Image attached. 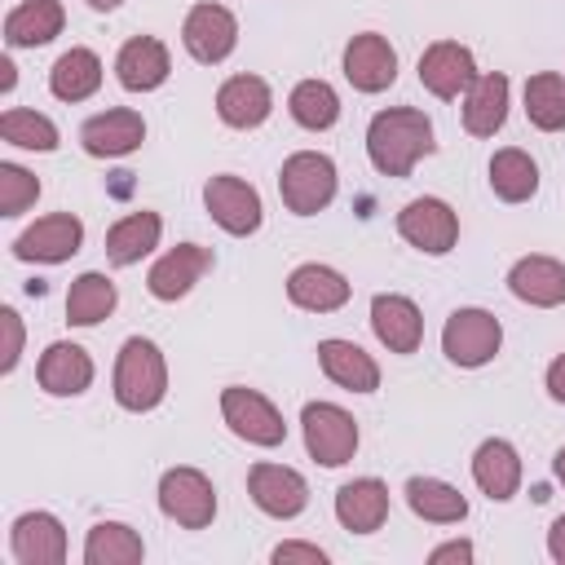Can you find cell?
Listing matches in <instances>:
<instances>
[{"instance_id":"obj_1","label":"cell","mask_w":565,"mask_h":565,"mask_svg":"<svg viewBox=\"0 0 565 565\" xmlns=\"http://www.w3.org/2000/svg\"><path fill=\"white\" fill-rule=\"evenodd\" d=\"M433 146V119L415 106H388L366 124V154L384 177H406Z\"/></svg>"},{"instance_id":"obj_2","label":"cell","mask_w":565,"mask_h":565,"mask_svg":"<svg viewBox=\"0 0 565 565\" xmlns=\"http://www.w3.org/2000/svg\"><path fill=\"white\" fill-rule=\"evenodd\" d=\"M168 397V362L154 340L128 335L115 358V402L124 411H154Z\"/></svg>"},{"instance_id":"obj_3","label":"cell","mask_w":565,"mask_h":565,"mask_svg":"<svg viewBox=\"0 0 565 565\" xmlns=\"http://www.w3.org/2000/svg\"><path fill=\"white\" fill-rule=\"evenodd\" d=\"M335 181H340L335 177V163L322 150H296L278 168V194H282L287 212H296V216L322 212L335 199Z\"/></svg>"},{"instance_id":"obj_4","label":"cell","mask_w":565,"mask_h":565,"mask_svg":"<svg viewBox=\"0 0 565 565\" xmlns=\"http://www.w3.org/2000/svg\"><path fill=\"white\" fill-rule=\"evenodd\" d=\"M503 344V327L490 309H455L441 327V353L463 366V371H477L486 366Z\"/></svg>"},{"instance_id":"obj_5","label":"cell","mask_w":565,"mask_h":565,"mask_svg":"<svg viewBox=\"0 0 565 565\" xmlns=\"http://www.w3.org/2000/svg\"><path fill=\"white\" fill-rule=\"evenodd\" d=\"M300 428H305V450L322 468H340L358 455V424L335 402H309L300 411Z\"/></svg>"},{"instance_id":"obj_6","label":"cell","mask_w":565,"mask_h":565,"mask_svg":"<svg viewBox=\"0 0 565 565\" xmlns=\"http://www.w3.org/2000/svg\"><path fill=\"white\" fill-rule=\"evenodd\" d=\"M159 508L181 530H203L216 516V486L199 468H168L159 477Z\"/></svg>"},{"instance_id":"obj_7","label":"cell","mask_w":565,"mask_h":565,"mask_svg":"<svg viewBox=\"0 0 565 565\" xmlns=\"http://www.w3.org/2000/svg\"><path fill=\"white\" fill-rule=\"evenodd\" d=\"M221 419L230 424L234 437H243L247 446H282L287 437V424L278 415V406L256 393V388H243V384H230L221 393Z\"/></svg>"},{"instance_id":"obj_8","label":"cell","mask_w":565,"mask_h":565,"mask_svg":"<svg viewBox=\"0 0 565 565\" xmlns=\"http://www.w3.org/2000/svg\"><path fill=\"white\" fill-rule=\"evenodd\" d=\"M397 234L415 247V252H428V256H446L455 243H459V216L446 199H411L402 212H397Z\"/></svg>"},{"instance_id":"obj_9","label":"cell","mask_w":565,"mask_h":565,"mask_svg":"<svg viewBox=\"0 0 565 565\" xmlns=\"http://www.w3.org/2000/svg\"><path fill=\"white\" fill-rule=\"evenodd\" d=\"M181 44H185V53H190L194 62L216 66V62H225V57L234 53V44H238V18H234L225 4L203 0V4H194V9L185 13V22H181Z\"/></svg>"},{"instance_id":"obj_10","label":"cell","mask_w":565,"mask_h":565,"mask_svg":"<svg viewBox=\"0 0 565 565\" xmlns=\"http://www.w3.org/2000/svg\"><path fill=\"white\" fill-rule=\"evenodd\" d=\"M203 207H207V216H212L225 234H234V238L256 234L260 221H265V207H260L256 185H247L243 177H230V172H221V177H212V181L203 185Z\"/></svg>"},{"instance_id":"obj_11","label":"cell","mask_w":565,"mask_h":565,"mask_svg":"<svg viewBox=\"0 0 565 565\" xmlns=\"http://www.w3.org/2000/svg\"><path fill=\"white\" fill-rule=\"evenodd\" d=\"M79 243H84L79 216L53 212V216H40L35 225H26L13 238V256L18 260H40V265H62V260H71L79 252Z\"/></svg>"},{"instance_id":"obj_12","label":"cell","mask_w":565,"mask_h":565,"mask_svg":"<svg viewBox=\"0 0 565 565\" xmlns=\"http://www.w3.org/2000/svg\"><path fill=\"white\" fill-rule=\"evenodd\" d=\"M247 494L252 503L265 512V516H278V521H291L305 512L309 503V486L296 468L287 463H252L247 472Z\"/></svg>"},{"instance_id":"obj_13","label":"cell","mask_w":565,"mask_h":565,"mask_svg":"<svg viewBox=\"0 0 565 565\" xmlns=\"http://www.w3.org/2000/svg\"><path fill=\"white\" fill-rule=\"evenodd\" d=\"M472 79H477V62H472V49H463L459 40H433L419 53V84L433 97L455 102L459 93H468Z\"/></svg>"},{"instance_id":"obj_14","label":"cell","mask_w":565,"mask_h":565,"mask_svg":"<svg viewBox=\"0 0 565 565\" xmlns=\"http://www.w3.org/2000/svg\"><path fill=\"white\" fill-rule=\"evenodd\" d=\"M207 269H212V247H203V243H177V247H168L150 265L146 287H150L154 300H181V296H190V287Z\"/></svg>"},{"instance_id":"obj_15","label":"cell","mask_w":565,"mask_h":565,"mask_svg":"<svg viewBox=\"0 0 565 565\" xmlns=\"http://www.w3.org/2000/svg\"><path fill=\"white\" fill-rule=\"evenodd\" d=\"M344 79L358 88V93H384L393 79H397V53L384 35L375 31H362L344 44Z\"/></svg>"},{"instance_id":"obj_16","label":"cell","mask_w":565,"mask_h":565,"mask_svg":"<svg viewBox=\"0 0 565 565\" xmlns=\"http://www.w3.org/2000/svg\"><path fill=\"white\" fill-rule=\"evenodd\" d=\"M371 331L388 353H415L419 340H424V313L411 296L380 291L371 300Z\"/></svg>"},{"instance_id":"obj_17","label":"cell","mask_w":565,"mask_h":565,"mask_svg":"<svg viewBox=\"0 0 565 565\" xmlns=\"http://www.w3.org/2000/svg\"><path fill=\"white\" fill-rule=\"evenodd\" d=\"M9 547L18 565H62L66 561V530L53 512H22L9 530Z\"/></svg>"},{"instance_id":"obj_18","label":"cell","mask_w":565,"mask_h":565,"mask_svg":"<svg viewBox=\"0 0 565 565\" xmlns=\"http://www.w3.org/2000/svg\"><path fill=\"white\" fill-rule=\"evenodd\" d=\"M79 141L97 159H119V154H132L146 141V119L128 106H115V110H102V115L84 119Z\"/></svg>"},{"instance_id":"obj_19","label":"cell","mask_w":565,"mask_h":565,"mask_svg":"<svg viewBox=\"0 0 565 565\" xmlns=\"http://www.w3.org/2000/svg\"><path fill=\"white\" fill-rule=\"evenodd\" d=\"M349 291H353L349 278L340 269H331V265H318V260L296 265L287 274V300L296 309H309V313H335V309H344L349 305Z\"/></svg>"},{"instance_id":"obj_20","label":"cell","mask_w":565,"mask_h":565,"mask_svg":"<svg viewBox=\"0 0 565 565\" xmlns=\"http://www.w3.org/2000/svg\"><path fill=\"white\" fill-rule=\"evenodd\" d=\"M172 71V57H168V44L154 40V35H132L119 57H115V79L128 88V93H154Z\"/></svg>"},{"instance_id":"obj_21","label":"cell","mask_w":565,"mask_h":565,"mask_svg":"<svg viewBox=\"0 0 565 565\" xmlns=\"http://www.w3.org/2000/svg\"><path fill=\"white\" fill-rule=\"evenodd\" d=\"M35 380L49 397H79L88 384H93V358L71 344V340H57L40 353V366H35Z\"/></svg>"},{"instance_id":"obj_22","label":"cell","mask_w":565,"mask_h":565,"mask_svg":"<svg viewBox=\"0 0 565 565\" xmlns=\"http://www.w3.org/2000/svg\"><path fill=\"white\" fill-rule=\"evenodd\" d=\"M388 516V486L380 477H353L335 490V521L353 534H375Z\"/></svg>"},{"instance_id":"obj_23","label":"cell","mask_w":565,"mask_h":565,"mask_svg":"<svg viewBox=\"0 0 565 565\" xmlns=\"http://www.w3.org/2000/svg\"><path fill=\"white\" fill-rule=\"evenodd\" d=\"M508 291L534 309L565 305V265L556 256H521L508 269Z\"/></svg>"},{"instance_id":"obj_24","label":"cell","mask_w":565,"mask_h":565,"mask_svg":"<svg viewBox=\"0 0 565 565\" xmlns=\"http://www.w3.org/2000/svg\"><path fill=\"white\" fill-rule=\"evenodd\" d=\"M274 110V93L260 75H230L216 88V115L230 128H260Z\"/></svg>"},{"instance_id":"obj_25","label":"cell","mask_w":565,"mask_h":565,"mask_svg":"<svg viewBox=\"0 0 565 565\" xmlns=\"http://www.w3.org/2000/svg\"><path fill=\"white\" fill-rule=\"evenodd\" d=\"M318 366L331 384H340L349 393H375L380 388V362L353 340H322L318 344Z\"/></svg>"},{"instance_id":"obj_26","label":"cell","mask_w":565,"mask_h":565,"mask_svg":"<svg viewBox=\"0 0 565 565\" xmlns=\"http://www.w3.org/2000/svg\"><path fill=\"white\" fill-rule=\"evenodd\" d=\"M472 481L494 503L512 499L516 486H521V455H516V446L503 441V437H486L477 446V455H472Z\"/></svg>"},{"instance_id":"obj_27","label":"cell","mask_w":565,"mask_h":565,"mask_svg":"<svg viewBox=\"0 0 565 565\" xmlns=\"http://www.w3.org/2000/svg\"><path fill=\"white\" fill-rule=\"evenodd\" d=\"M508 75L503 71H486L468 84L463 93V128L468 137H494L508 119Z\"/></svg>"},{"instance_id":"obj_28","label":"cell","mask_w":565,"mask_h":565,"mask_svg":"<svg viewBox=\"0 0 565 565\" xmlns=\"http://www.w3.org/2000/svg\"><path fill=\"white\" fill-rule=\"evenodd\" d=\"M62 22H66L62 0H22L4 18V40L13 49H40L53 35H62Z\"/></svg>"},{"instance_id":"obj_29","label":"cell","mask_w":565,"mask_h":565,"mask_svg":"<svg viewBox=\"0 0 565 565\" xmlns=\"http://www.w3.org/2000/svg\"><path fill=\"white\" fill-rule=\"evenodd\" d=\"M159 234H163V221L159 212H128L119 216L110 230H106V256L115 265H137L141 256H150L159 247Z\"/></svg>"},{"instance_id":"obj_30","label":"cell","mask_w":565,"mask_h":565,"mask_svg":"<svg viewBox=\"0 0 565 565\" xmlns=\"http://www.w3.org/2000/svg\"><path fill=\"white\" fill-rule=\"evenodd\" d=\"M102 88V57L93 49H66L49 71V93L57 102H84Z\"/></svg>"},{"instance_id":"obj_31","label":"cell","mask_w":565,"mask_h":565,"mask_svg":"<svg viewBox=\"0 0 565 565\" xmlns=\"http://www.w3.org/2000/svg\"><path fill=\"white\" fill-rule=\"evenodd\" d=\"M406 503L419 521H433V525H459L468 516V499L450 481H437V477H411Z\"/></svg>"},{"instance_id":"obj_32","label":"cell","mask_w":565,"mask_h":565,"mask_svg":"<svg viewBox=\"0 0 565 565\" xmlns=\"http://www.w3.org/2000/svg\"><path fill=\"white\" fill-rule=\"evenodd\" d=\"M115 305H119L115 282H110L106 274L88 269V274H79V278L71 282V291H66V322H71V327H97L102 318L115 313Z\"/></svg>"},{"instance_id":"obj_33","label":"cell","mask_w":565,"mask_h":565,"mask_svg":"<svg viewBox=\"0 0 565 565\" xmlns=\"http://www.w3.org/2000/svg\"><path fill=\"white\" fill-rule=\"evenodd\" d=\"M146 556V543L124 521H97L84 539V565H137Z\"/></svg>"},{"instance_id":"obj_34","label":"cell","mask_w":565,"mask_h":565,"mask_svg":"<svg viewBox=\"0 0 565 565\" xmlns=\"http://www.w3.org/2000/svg\"><path fill=\"white\" fill-rule=\"evenodd\" d=\"M490 190H494L503 203H525V199H534V190H539V163H534L525 150H516V146L494 150V159H490Z\"/></svg>"},{"instance_id":"obj_35","label":"cell","mask_w":565,"mask_h":565,"mask_svg":"<svg viewBox=\"0 0 565 565\" xmlns=\"http://www.w3.org/2000/svg\"><path fill=\"white\" fill-rule=\"evenodd\" d=\"M287 110H291V119L300 128L322 132V128H331L340 119V97H335V88L327 79H300L291 88V97H287Z\"/></svg>"},{"instance_id":"obj_36","label":"cell","mask_w":565,"mask_h":565,"mask_svg":"<svg viewBox=\"0 0 565 565\" xmlns=\"http://www.w3.org/2000/svg\"><path fill=\"white\" fill-rule=\"evenodd\" d=\"M525 115L534 128L561 132L565 128V75H556V71L530 75L525 79Z\"/></svg>"},{"instance_id":"obj_37","label":"cell","mask_w":565,"mask_h":565,"mask_svg":"<svg viewBox=\"0 0 565 565\" xmlns=\"http://www.w3.org/2000/svg\"><path fill=\"white\" fill-rule=\"evenodd\" d=\"M0 137L9 146H18V150H40V154L57 150V124L49 115L22 110V106H13V110L0 115Z\"/></svg>"},{"instance_id":"obj_38","label":"cell","mask_w":565,"mask_h":565,"mask_svg":"<svg viewBox=\"0 0 565 565\" xmlns=\"http://www.w3.org/2000/svg\"><path fill=\"white\" fill-rule=\"evenodd\" d=\"M35 199H40L35 172H26L18 163H0V216H22Z\"/></svg>"},{"instance_id":"obj_39","label":"cell","mask_w":565,"mask_h":565,"mask_svg":"<svg viewBox=\"0 0 565 565\" xmlns=\"http://www.w3.org/2000/svg\"><path fill=\"white\" fill-rule=\"evenodd\" d=\"M0 327H4V362H0V371L9 375L18 366V358H22V318L13 309H0Z\"/></svg>"},{"instance_id":"obj_40","label":"cell","mask_w":565,"mask_h":565,"mask_svg":"<svg viewBox=\"0 0 565 565\" xmlns=\"http://www.w3.org/2000/svg\"><path fill=\"white\" fill-rule=\"evenodd\" d=\"M274 561H278V565H291V561L327 565V552H322L318 543H296V539H291V543H278V547H274Z\"/></svg>"},{"instance_id":"obj_41","label":"cell","mask_w":565,"mask_h":565,"mask_svg":"<svg viewBox=\"0 0 565 565\" xmlns=\"http://www.w3.org/2000/svg\"><path fill=\"white\" fill-rule=\"evenodd\" d=\"M428 561H433V565H446V561H472V543H468V539H450V543L433 547Z\"/></svg>"},{"instance_id":"obj_42","label":"cell","mask_w":565,"mask_h":565,"mask_svg":"<svg viewBox=\"0 0 565 565\" xmlns=\"http://www.w3.org/2000/svg\"><path fill=\"white\" fill-rule=\"evenodd\" d=\"M547 393H552V402H565V353L552 358V366H547Z\"/></svg>"},{"instance_id":"obj_43","label":"cell","mask_w":565,"mask_h":565,"mask_svg":"<svg viewBox=\"0 0 565 565\" xmlns=\"http://www.w3.org/2000/svg\"><path fill=\"white\" fill-rule=\"evenodd\" d=\"M547 552H552L556 565H565V516L552 521V530H547Z\"/></svg>"},{"instance_id":"obj_44","label":"cell","mask_w":565,"mask_h":565,"mask_svg":"<svg viewBox=\"0 0 565 565\" xmlns=\"http://www.w3.org/2000/svg\"><path fill=\"white\" fill-rule=\"evenodd\" d=\"M0 88H4V93L13 88V62H9V57H0Z\"/></svg>"},{"instance_id":"obj_45","label":"cell","mask_w":565,"mask_h":565,"mask_svg":"<svg viewBox=\"0 0 565 565\" xmlns=\"http://www.w3.org/2000/svg\"><path fill=\"white\" fill-rule=\"evenodd\" d=\"M552 472H556V481H561V486H565V446H561V450H556V459H552Z\"/></svg>"},{"instance_id":"obj_46","label":"cell","mask_w":565,"mask_h":565,"mask_svg":"<svg viewBox=\"0 0 565 565\" xmlns=\"http://www.w3.org/2000/svg\"><path fill=\"white\" fill-rule=\"evenodd\" d=\"M88 4H93V9H97V13H110V9H119V4H124V0H88Z\"/></svg>"}]
</instances>
